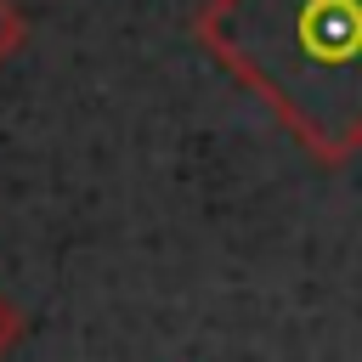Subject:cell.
Listing matches in <instances>:
<instances>
[{
  "mask_svg": "<svg viewBox=\"0 0 362 362\" xmlns=\"http://www.w3.org/2000/svg\"><path fill=\"white\" fill-rule=\"evenodd\" d=\"M192 34L317 164L362 153V0H204Z\"/></svg>",
  "mask_w": 362,
  "mask_h": 362,
  "instance_id": "6da1fadb",
  "label": "cell"
},
{
  "mask_svg": "<svg viewBox=\"0 0 362 362\" xmlns=\"http://www.w3.org/2000/svg\"><path fill=\"white\" fill-rule=\"evenodd\" d=\"M23 45H28V17L11 0H0V62H11Z\"/></svg>",
  "mask_w": 362,
  "mask_h": 362,
  "instance_id": "7a4b0ae2",
  "label": "cell"
},
{
  "mask_svg": "<svg viewBox=\"0 0 362 362\" xmlns=\"http://www.w3.org/2000/svg\"><path fill=\"white\" fill-rule=\"evenodd\" d=\"M17 339H23V311H17V305L0 294V356H6Z\"/></svg>",
  "mask_w": 362,
  "mask_h": 362,
  "instance_id": "3957f363",
  "label": "cell"
}]
</instances>
